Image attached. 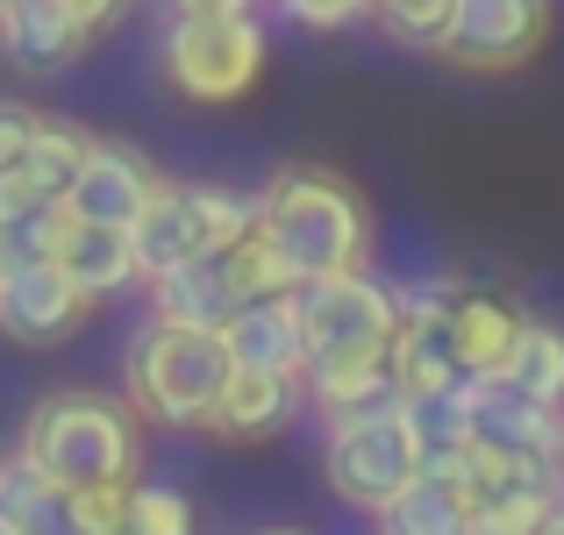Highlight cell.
<instances>
[{
	"mask_svg": "<svg viewBox=\"0 0 564 535\" xmlns=\"http://www.w3.org/2000/svg\"><path fill=\"white\" fill-rule=\"evenodd\" d=\"M301 321H307V407L322 422L379 407V400H400V385H393L400 286H386L372 264L307 279Z\"/></svg>",
	"mask_w": 564,
	"mask_h": 535,
	"instance_id": "1",
	"label": "cell"
},
{
	"mask_svg": "<svg viewBox=\"0 0 564 535\" xmlns=\"http://www.w3.org/2000/svg\"><path fill=\"white\" fill-rule=\"evenodd\" d=\"M143 414L115 393H43L36 407L14 428V450L43 471V479L72 485V493H94V485H137L143 479Z\"/></svg>",
	"mask_w": 564,
	"mask_h": 535,
	"instance_id": "2",
	"label": "cell"
},
{
	"mask_svg": "<svg viewBox=\"0 0 564 535\" xmlns=\"http://www.w3.org/2000/svg\"><path fill=\"white\" fill-rule=\"evenodd\" d=\"M229 379L236 357L221 329H186V321L151 315L122 343V400L165 436H207Z\"/></svg>",
	"mask_w": 564,
	"mask_h": 535,
	"instance_id": "3",
	"label": "cell"
},
{
	"mask_svg": "<svg viewBox=\"0 0 564 535\" xmlns=\"http://www.w3.org/2000/svg\"><path fill=\"white\" fill-rule=\"evenodd\" d=\"M258 229L286 250V264L307 279L372 264V207L329 165H279L258 186Z\"/></svg>",
	"mask_w": 564,
	"mask_h": 535,
	"instance_id": "4",
	"label": "cell"
},
{
	"mask_svg": "<svg viewBox=\"0 0 564 535\" xmlns=\"http://www.w3.org/2000/svg\"><path fill=\"white\" fill-rule=\"evenodd\" d=\"M414 479H422V436H414L408 400H379V407L322 422V485L350 514H386Z\"/></svg>",
	"mask_w": 564,
	"mask_h": 535,
	"instance_id": "5",
	"label": "cell"
},
{
	"mask_svg": "<svg viewBox=\"0 0 564 535\" xmlns=\"http://www.w3.org/2000/svg\"><path fill=\"white\" fill-rule=\"evenodd\" d=\"M264 57H272V36L258 14H172L158 43L165 86L193 108H236L264 79Z\"/></svg>",
	"mask_w": 564,
	"mask_h": 535,
	"instance_id": "6",
	"label": "cell"
},
{
	"mask_svg": "<svg viewBox=\"0 0 564 535\" xmlns=\"http://www.w3.org/2000/svg\"><path fill=\"white\" fill-rule=\"evenodd\" d=\"M250 229H258V193L215 186V178H165L129 236H137L143 279H165V272H180V264H200V258H215V250H229L236 236H250Z\"/></svg>",
	"mask_w": 564,
	"mask_h": 535,
	"instance_id": "7",
	"label": "cell"
},
{
	"mask_svg": "<svg viewBox=\"0 0 564 535\" xmlns=\"http://www.w3.org/2000/svg\"><path fill=\"white\" fill-rule=\"evenodd\" d=\"M557 29V0H457V22L443 36V65L500 79V72H522L543 57Z\"/></svg>",
	"mask_w": 564,
	"mask_h": 535,
	"instance_id": "8",
	"label": "cell"
},
{
	"mask_svg": "<svg viewBox=\"0 0 564 535\" xmlns=\"http://www.w3.org/2000/svg\"><path fill=\"white\" fill-rule=\"evenodd\" d=\"M471 443L486 457L564 479V407H543L508 379H471Z\"/></svg>",
	"mask_w": 564,
	"mask_h": 535,
	"instance_id": "9",
	"label": "cell"
},
{
	"mask_svg": "<svg viewBox=\"0 0 564 535\" xmlns=\"http://www.w3.org/2000/svg\"><path fill=\"white\" fill-rule=\"evenodd\" d=\"M94 301L72 286L65 264H22V272H0V336L22 350H57L86 329Z\"/></svg>",
	"mask_w": 564,
	"mask_h": 535,
	"instance_id": "10",
	"label": "cell"
},
{
	"mask_svg": "<svg viewBox=\"0 0 564 535\" xmlns=\"http://www.w3.org/2000/svg\"><path fill=\"white\" fill-rule=\"evenodd\" d=\"M158 165L137 151V143H122V137H94V157H86V172H79V186H72V215L79 221H108V229H137L143 221V207L158 200Z\"/></svg>",
	"mask_w": 564,
	"mask_h": 535,
	"instance_id": "11",
	"label": "cell"
},
{
	"mask_svg": "<svg viewBox=\"0 0 564 535\" xmlns=\"http://www.w3.org/2000/svg\"><path fill=\"white\" fill-rule=\"evenodd\" d=\"M301 407H307V379L301 371H250V364H236V379H229V393H221L207 436L215 443H279L293 422H301Z\"/></svg>",
	"mask_w": 564,
	"mask_h": 535,
	"instance_id": "12",
	"label": "cell"
},
{
	"mask_svg": "<svg viewBox=\"0 0 564 535\" xmlns=\"http://www.w3.org/2000/svg\"><path fill=\"white\" fill-rule=\"evenodd\" d=\"M86 51H94V36L72 22L65 0H0V57L14 72L43 79V72L79 65Z\"/></svg>",
	"mask_w": 564,
	"mask_h": 535,
	"instance_id": "13",
	"label": "cell"
},
{
	"mask_svg": "<svg viewBox=\"0 0 564 535\" xmlns=\"http://www.w3.org/2000/svg\"><path fill=\"white\" fill-rule=\"evenodd\" d=\"M522 329H529V315L500 286H465V279H457V293H451V336H457V357H465L471 379H508Z\"/></svg>",
	"mask_w": 564,
	"mask_h": 535,
	"instance_id": "14",
	"label": "cell"
},
{
	"mask_svg": "<svg viewBox=\"0 0 564 535\" xmlns=\"http://www.w3.org/2000/svg\"><path fill=\"white\" fill-rule=\"evenodd\" d=\"M57 264L72 272V286H79L94 307L100 301H122V293H137V286H151V279H143V258H137V236L108 229V221H79V215H72L65 243H57Z\"/></svg>",
	"mask_w": 564,
	"mask_h": 535,
	"instance_id": "15",
	"label": "cell"
},
{
	"mask_svg": "<svg viewBox=\"0 0 564 535\" xmlns=\"http://www.w3.org/2000/svg\"><path fill=\"white\" fill-rule=\"evenodd\" d=\"M229 357L250 371H301L307 379V321H301V293H279V301H250L229 321Z\"/></svg>",
	"mask_w": 564,
	"mask_h": 535,
	"instance_id": "16",
	"label": "cell"
},
{
	"mask_svg": "<svg viewBox=\"0 0 564 535\" xmlns=\"http://www.w3.org/2000/svg\"><path fill=\"white\" fill-rule=\"evenodd\" d=\"M86 157H94V129L43 114V129H36V143H29L22 172L0 186V200H51V207H65L72 186H79V172H86Z\"/></svg>",
	"mask_w": 564,
	"mask_h": 535,
	"instance_id": "17",
	"label": "cell"
},
{
	"mask_svg": "<svg viewBox=\"0 0 564 535\" xmlns=\"http://www.w3.org/2000/svg\"><path fill=\"white\" fill-rule=\"evenodd\" d=\"M0 522L14 535H86L79 522V493L57 479H43L22 450L0 457Z\"/></svg>",
	"mask_w": 564,
	"mask_h": 535,
	"instance_id": "18",
	"label": "cell"
},
{
	"mask_svg": "<svg viewBox=\"0 0 564 535\" xmlns=\"http://www.w3.org/2000/svg\"><path fill=\"white\" fill-rule=\"evenodd\" d=\"M143 293H151V315L186 321V329H229V321L243 315V301H236V286H229V264H221V250H215V258H200V264H180V272L151 279Z\"/></svg>",
	"mask_w": 564,
	"mask_h": 535,
	"instance_id": "19",
	"label": "cell"
},
{
	"mask_svg": "<svg viewBox=\"0 0 564 535\" xmlns=\"http://www.w3.org/2000/svg\"><path fill=\"white\" fill-rule=\"evenodd\" d=\"M379 535H471V493L443 471H422L386 514H372Z\"/></svg>",
	"mask_w": 564,
	"mask_h": 535,
	"instance_id": "20",
	"label": "cell"
},
{
	"mask_svg": "<svg viewBox=\"0 0 564 535\" xmlns=\"http://www.w3.org/2000/svg\"><path fill=\"white\" fill-rule=\"evenodd\" d=\"M72 229V207L51 200H0V272H22V264H51L57 243Z\"/></svg>",
	"mask_w": 564,
	"mask_h": 535,
	"instance_id": "21",
	"label": "cell"
},
{
	"mask_svg": "<svg viewBox=\"0 0 564 535\" xmlns=\"http://www.w3.org/2000/svg\"><path fill=\"white\" fill-rule=\"evenodd\" d=\"M508 385H522V393L543 400V407H564V329L557 321L529 315L522 343H514V364H508Z\"/></svg>",
	"mask_w": 564,
	"mask_h": 535,
	"instance_id": "22",
	"label": "cell"
},
{
	"mask_svg": "<svg viewBox=\"0 0 564 535\" xmlns=\"http://www.w3.org/2000/svg\"><path fill=\"white\" fill-rule=\"evenodd\" d=\"M372 22H379V36H386V43L436 57V51H443V36H451V22H457V0H379Z\"/></svg>",
	"mask_w": 564,
	"mask_h": 535,
	"instance_id": "23",
	"label": "cell"
},
{
	"mask_svg": "<svg viewBox=\"0 0 564 535\" xmlns=\"http://www.w3.org/2000/svg\"><path fill=\"white\" fill-rule=\"evenodd\" d=\"M137 535H200L193 500L172 493V485H143L137 479Z\"/></svg>",
	"mask_w": 564,
	"mask_h": 535,
	"instance_id": "24",
	"label": "cell"
},
{
	"mask_svg": "<svg viewBox=\"0 0 564 535\" xmlns=\"http://www.w3.org/2000/svg\"><path fill=\"white\" fill-rule=\"evenodd\" d=\"M36 129H43V108H29V100L0 94V186L22 172V157H29V143H36Z\"/></svg>",
	"mask_w": 564,
	"mask_h": 535,
	"instance_id": "25",
	"label": "cell"
},
{
	"mask_svg": "<svg viewBox=\"0 0 564 535\" xmlns=\"http://www.w3.org/2000/svg\"><path fill=\"white\" fill-rule=\"evenodd\" d=\"M279 8L301 29H315V36H336V29H350V22H372L379 0H279Z\"/></svg>",
	"mask_w": 564,
	"mask_h": 535,
	"instance_id": "26",
	"label": "cell"
},
{
	"mask_svg": "<svg viewBox=\"0 0 564 535\" xmlns=\"http://www.w3.org/2000/svg\"><path fill=\"white\" fill-rule=\"evenodd\" d=\"M65 8H72V22H79L86 36L100 43V36H108V29H115V22L129 14V8H137V0H65Z\"/></svg>",
	"mask_w": 564,
	"mask_h": 535,
	"instance_id": "27",
	"label": "cell"
},
{
	"mask_svg": "<svg viewBox=\"0 0 564 535\" xmlns=\"http://www.w3.org/2000/svg\"><path fill=\"white\" fill-rule=\"evenodd\" d=\"M172 14H250L258 0H165Z\"/></svg>",
	"mask_w": 564,
	"mask_h": 535,
	"instance_id": "28",
	"label": "cell"
},
{
	"mask_svg": "<svg viewBox=\"0 0 564 535\" xmlns=\"http://www.w3.org/2000/svg\"><path fill=\"white\" fill-rule=\"evenodd\" d=\"M536 535H564V500H557V507H551V522H543Z\"/></svg>",
	"mask_w": 564,
	"mask_h": 535,
	"instance_id": "29",
	"label": "cell"
},
{
	"mask_svg": "<svg viewBox=\"0 0 564 535\" xmlns=\"http://www.w3.org/2000/svg\"><path fill=\"white\" fill-rule=\"evenodd\" d=\"M258 535H307V528H258Z\"/></svg>",
	"mask_w": 564,
	"mask_h": 535,
	"instance_id": "30",
	"label": "cell"
},
{
	"mask_svg": "<svg viewBox=\"0 0 564 535\" xmlns=\"http://www.w3.org/2000/svg\"><path fill=\"white\" fill-rule=\"evenodd\" d=\"M0 535H14V528H8V522H0Z\"/></svg>",
	"mask_w": 564,
	"mask_h": 535,
	"instance_id": "31",
	"label": "cell"
}]
</instances>
